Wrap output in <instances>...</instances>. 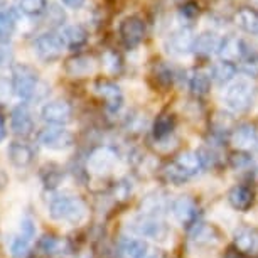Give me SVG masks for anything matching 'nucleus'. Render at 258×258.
Listing matches in <instances>:
<instances>
[{
    "label": "nucleus",
    "mask_w": 258,
    "mask_h": 258,
    "mask_svg": "<svg viewBox=\"0 0 258 258\" xmlns=\"http://www.w3.org/2000/svg\"><path fill=\"white\" fill-rule=\"evenodd\" d=\"M159 258H165V256H164V255H160V256H159Z\"/></svg>",
    "instance_id": "obj_48"
},
{
    "label": "nucleus",
    "mask_w": 258,
    "mask_h": 258,
    "mask_svg": "<svg viewBox=\"0 0 258 258\" xmlns=\"http://www.w3.org/2000/svg\"><path fill=\"white\" fill-rule=\"evenodd\" d=\"M19 235L27 238L29 241H34V238H36V223H34L32 218H22L21 226H19Z\"/></svg>",
    "instance_id": "obj_36"
},
{
    "label": "nucleus",
    "mask_w": 258,
    "mask_h": 258,
    "mask_svg": "<svg viewBox=\"0 0 258 258\" xmlns=\"http://www.w3.org/2000/svg\"><path fill=\"white\" fill-rule=\"evenodd\" d=\"M132 182L128 181V179H121V181H118L115 184V189H113V192H115V198L116 199H126L132 194Z\"/></svg>",
    "instance_id": "obj_37"
},
{
    "label": "nucleus",
    "mask_w": 258,
    "mask_h": 258,
    "mask_svg": "<svg viewBox=\"0 0 258 258\" xmlns=\"http://www.w3.org/2000/svg\"><path fill=\"white\" fill-rule=\"evenodd\" d=\"M7 137V126H6V121H4V118L0 116V142H4Z\"/></svg>",
    "instance_id": "obj_46"
},
{
    "label": "nucleus",
    "mask_w": 258,
    "mask_h": 258,
    "mask_svg": "<svg viewBox=\"0 0 258 258\" xmlns=\"http://www.w3.org/2000/svg\"><path fill=\"white\" fill-rule=\"evenodd\" d=\"M103 66L108 73H118L121 70V59L120 56L113 51H108L103 54Z\"/></svg>",
    "instance_id": "obj_35"
},
{
    "label": "nucleus",
    "mask_w": 258,
    "mask_h": 258,
    "mask_svg": "<svg viewBox=\"0 0 258 258\" xmlns=\"http://www.w3.org/2000/svg\"><path fill=\"white\" fill-rule=\"evenodd\" d=\"M62 4H64L66 7H70V9H81L83 6H85V2L86 0H61Z\"/></svg>",
    "instance_id": "obj_43"
},
{
    "label": "nucleus",
    "mask_w": 258,
    "mask_h": 258,
    "mask_svg": "<svg viewBox=\"0 0 258 258\" xmlns=\"http://www.w3.org/2000/svg\"><path fill=\"white\" fill-rule=\"evenodd\" d=\"M120 39L126 47H135L145 37V22L139 16H128L120 22Z\"/></svg>",
    "instance_id": "obj_10"
},
{
    "label": "nucleus",
    "mask_w": 258,
    "mask_h": 258,
    "mask_svg": "<svg viewBox=\"0 0 258 258\" xmlns=\"http://www.w3.org/2000/svg\"><path fill=\"white\" fill-rule=\"evenodd\" d=\"M86 204L81 198L70 192H56L47 201V213L49 218L68 225H80L86 218Z\"/></svg>",
    "instance_id": "obj_2"
},
{
    "label": "nucleus",
    "mask_w": 258,
    "mask_h": 258,
    "mask_svg": "<svg viewBox=\"0 0 258 258\" xmlns=\"http://www.w3.org/2000/svg\"><path fill=\"white\" fill-rule=\"evenodd\" d=\"M16 62H14V54L12 51L9 49V47L2 46L0 44V68H6V66H14Z\"/></svg>",
    "instance_id": "obj_42"
},
{
    "label": "nucleus",
    "mask_w": 258,
    "mask_h": 258,
    "mask_svg": "<svg viewBox=\"0 0 258 258\" xmlns=\"http://www.w3.org/2000/svg\"><path fill=\"white\" fill-rule=\"evenodd\" d=\"M174 126H176V121H174L172 115H160L157 116V120L154 121V139L155 140H164L172 135Z\"/></svg>",
    "instance_id": "obj_29"
},
{
    "label": "nucleus",
    "mask_w": 258,
    "mask_h": 258,
    "mask_svg": "<svg viewBox=\"0 0 258 258\" xmlns=\"http://www.w3.org/2000/svg\"><path fill=\"white\" fill-rule=\"evenodd\" d=\"M170 211L174 218L181 223L182 226H194L198 223L199 208L194 199L187 196H181L170 203Z\"/></svg>",
    "instance_id": "obj_12"
},
{
    "label": "nucleus",
    "mask_w": 258,
    "mask_h": 258,
    "mask_svg": "<svg viewBox=\"0 0 258 258\" xmlns=\"http://www.w3.org/2000/svg\"><path fill=\"white\" fill-rule=\"evenodd\" d=\"M47 7L46 0H19V11L29 17L42 16Z\"/></svg>",
    "instance_id": "obj_33"
},
{
    "label": "nucleus",
    "mask_w": 258,
    "mask_h": 258,
    "mask_svg": "<svg viewBox=\"0 0 258 258\" xmlns=\"http://www.w3.org/2000/svg\"><path fill=\"white\" fill-rule=\"evenodd\" d=\"M37 139L42 147L56 150V152L57 150L70 149L75 144V137H73L70 130L64 128V126H54V125H49L44 130H41Z\"/></svg>",
    "instance_id": "obj_6"
},
{
    "label": "nucleus",
    "mask_w": 258,
    "mask_h": 258,
    "mask_svg": "<svg viewBox=\"0 0 258 258\" xmlns=\"http://www.w3.org/2000/svg\"><path fill=\"white\" fill-rule=\"evenodd\" d=\"M11 130L17 137L27 139L34 134V120L26 103L14 106L11 111Z\"/></svg>",
    "instance_id": "obj_13"
},
{
    "label": "nucleus",
    "mask_w": 258,
    "mask_h": 258,
    "mask_svg": "<svg viewBox=\"0 0 258 258\" xmlns=\"http://www.w3.org/2000/svg\"><path fill=\"white\" fill-rule=\"evenodd\" d=\"M17 19L14 16V11H0V44L6 46L11 42L17 29Z\"/></svg>",
    "instance_id": "obj_27"
},
{
    "label": "nucleus",
    "mask_w": 258,
    "mask_h": 258,
    "mask_svg": "<svg viewBox=\"0 0 258 258\" xmlns=\"http://www.w3.org/2000/svg\"><path fill=\"white\" fill-rule=\"evenodd\" d=\"M236 66L233 64L231 61H220L216 64H213L211 68V81H214L216 85L220 86H225V85H230V83L235 80L236 76Z\"/></svg>",
    "instance_id": "obj_25"
},
{
    "label": "nucleus",
    "mask_w": 258,
    "mask_h": 258,
    "mask_svg": "<svg viewBox=\"0 0 258 258\" xmlns=\"http://www.w3.org/2000/svg\"><path fill=\"white\" fill-rule=\"evenodd\" d=\"M241 71L245 73V75H248V76L256 78L258 76V54L250 57V59L243 61L241 62Z\"/></svg>",
    "instance_id": "obj_38"
},
{
    "label": "nucleus",
    "mask_w": 258,
    "mask_h": 258,
    "mask_svg": "<svg viewBox=\"0 0 258 258\" xmlns=\"http://www.w3.org/2000/svg\"><path fill=\"white\" fill-rule=\"evenodd\" d=\"M231 144L243 152H255L258 150V130L248 123L236 126L231 134Z\"/></svg>",
    "instance_id": "obj_15"
},
{
    "label": "nucleus",
    "mask_w": 258,
    "mask_h": 258,
    "mask_svg": "<svg viewBox=\"0 0 258 258\" xmlns=\"http://www.w3.org/2000/svg\"><path fill=\"white\" fill-rule=\"evenodd\" d=\"M12 86L14 95L22 101H39L46 98L49 88L44 81H41L36 68L26 62H16L12 66Z\"/></svg>",
    "instance_id": "obj_1"
},
{
    "label": "nucleus",
    "mask_w": 258,
    "mask_h": 258,
    "mask_svg": "<svg viewBox=\"0 0 258 258\" xmlns=\"http://www.w3.org/2000/svg\"><path fill=\"white\" fill-rule=\"evenodd\" d=\"M209 88H211V76L206 75L204 71H194L189 76V90L196 96L208 95Z\"/></svg>",
    "instance_id": "obj_28"
},
{
    "label": "nucleus",
    "mask_w": 258,
    "mask_h": 258,
    "mask_svg": "<svg viewBox=\"0 0 258 258\" xmlns=\"http://www.w3.org/2000/svg\"><path fill=\"white\" fill-rule=\"evenodd\" d=\"M253 201H255V192H253V189L250 186H245V184L235 186L228 192V203L236 211H246V209H250Z\"/></svg>",
    "instance_id": "obj_23"
},
{
    "label": "nucleus",
    "mask_w": 258,
    "mask_h": 258,
    "mask_svg": "<svg viewBox=\"0 0 258 258\" xmlns=\"http://www.w3.org/2000/svg\"><path fill=\"white\" fill-rule=\"evenodd\" d=\"M256 86L251 81L238 80L226 86L223 93V103L235 113H241L251 108L256 100Z\"/></svg>",
    "instance_id": "obj_3"
},
{
    "label": "nucleus",
    "mask_w": 258,
    "mask_h": 258,
    "mask_svg": "<svg viewBox=\"0 0 258 258\" xmlns=\"http://www.w3.org/2000/svg\"><path fill=\"white\" fill-rule=\"evenodd\" d=\"M42 16H44L46 22L49 24L51 27H61L62 24L66 22L64 9H62L59 4H56V2H49V4H47V7H46V11H44Z\"/></svg>",
    "instance_id": "obj_30"
},
{
    "label": "nucleus",
    "mask_w": 258,
    "mask_h": 258,
    "mask_svg": "<svg viewBox=\"0 0 258 258\" xmlns=\"http://www.w3.org/2000/svg\"><path fill=\"white\" fill-rule=\"evenodd\" d=\"M221 241V233L216 226L196 223L191 230V243L196 248H214Z\"/></svg>",
    "instance_id": "obj_14"
},
{
    "label": "nucleus",
    "mask_w": 258,
    "mask_h": 258,
    "mask_svg": "<svg viewBox=\"0 0 258 258\" xmlns=\"http://www.w3.org/2000/svg\"><path fill=\"white\" fill-rule=\"evenodd\" d=\"M221 41L223 39L218 36L216 32H211V31L201 32L199 36H196V39H194L192 52H196L198 56H203V57L218 54V52H220V47H221Z\"/></svg>",
    "instance_id": "obj_20"
},
{
    "label": "nucleus",
    "mask_w": 258,
    "mask_h": 258,
    "mask_svg": "<svg viewBox=\"0 0 258 258\" xmlns=\"http://www.w3.org/2000/svg\"><path fill=\"white\" fill-rule=\"evenodd\" d=\"M96 70V62L91 56L76 54L64 62V73L70 78H86L93 75Z\"/></svg>",
    "instance_id": "obj_18"
},
{
    "label": "nucleus",
    "mask_w": 258,
    "mask_h": 258,
    "mask_svg": "<svg viewBox=\"0 0 258 258\" xmlns=\"http://www.w3.org/2000/svg\"><path fill=\"white\" fill-rule=\"evenodd\" d=\"M145 126V116L142 115H132L126 118V128L128 130H137V132H140Z\"/></svg>",
    "instance_id": "obj_41"
},
{
    "label": "nucleus",
    "mask_w": 258,
    "mask_h": 258,
    "mask_svg": "<svg viewBox=\"0 0 258 258\" xmlns=\"http://www.w3.org/2000/svg\"><path fill=\"white\" fill-rule=\"evenodd\" d=\"M59 246H61L59 238L54 235H42L36 243V250L39 253H42L44 256L54 255V253L59 250Z\"/></svg>",
    "instance_id": "obj_32"
},
{
    "label": "nucleus",
    "mask_w": 258,
    "mask_h": 258,
    "mask_svg": "<svg viewBox=\"0 0 258 258\" xmlns=\"http://www.w3.org/2000/svg\"><path fill=\"white\" fill-rule=\"evenodd\" d=\"M233 241L238 251L255 253L258 251V230L251 225H240L235 230Z\"/></svg>",
    "instance_id": "obj_16"
},
{
    "label": "nucleus",
    "mask_w": 258,
    "mask_h": 258,
    "mask_svg": "<svg viewBox=\"0 0 258 258\" xmlns=\"http://www.w3.org/2000/svg\"><path fill=\"white\" fill-rule=\"evenodd\" d=\"M198 9H196V6H191V4H189V6H184L182 7V14H186L187 17H194V16H198Z\"/></svg>",
    "instance_id": "obj_44"
},
{
    "label": "nucleus",
    "mask_w": 258,
    "mask_h": 258,
    "mask_svg": "<svg viewBox=\"0 0 258 258\" xmlns=\"http://www.w3.org/2000/svg\"><path fill=\"white\" fill-rule=\"evenodd\" d=\"M7 157L11 160V164L17 169H26L34 162V149L26 142H19V140H14V142L9 144L7 149Z\"/></svg>",
    "instance_id": "obj_17"
},
{
    "label": "nucleus",
    "mask_w": 258,
    "mask_h": 258,
    "mask_svg": "<svg viewBox=\"0 0 258 258\" xmlns=\"http://www.w3.org/2000/svg\"><path fill=\"white\" fill-rule=\"evenodd\" d=\"M116 162H118V152L113 147L103 145V147L95 149L93 152L88 155V170L98 176L108 174L115 169Z\"/></svg>",
    "instance_id": "obj_8"
},
{
    "label": "nucleus",
    "mask_w": 258,
    "mask_h": 258,
    "mask_svg": "<svg viewBox=\"0 0 258 258\" xmlns=\"http://www.w3.org/2000/svg\"><path fill=\"white\" fill-rule=\"evenodd\" d=\"M26 258H47V256H44L42 253H39L37 250H32V251H29V255Z\"/></svg>",
    "instance_id": "obj_47"
},
{
    "label": "nucleus",
    "mask_w": 258,
    "mask_h": 258,
    "mask_svg": "<svg viewBox=\"0 0 258 258\" xmlns=\"http://www.w3.org/2000/svg\"><path fill=\"white\" fill-rule=\"evenodd\" d=\"M155 71H157L159 80H162V81L165 83V85L172 83V80H174V71H172V68H169L167 64H159V68H155Z\"/></svg>",
    "instance_id": "obj_40"
},
{
    "label": "nucleus",
    "mask_w": 258,
    "mask_h": 258,
    "mask_svg": "<svg viewBox=\"0 0 258 258\" xmlns=\"http://www.w3.org/2000/svg\"><path fill=\"white\" fill-rule=\"evenodd\" d=\"M170 208L169 201L165 199L160 192H152L149 196H145L140 203V214L144 216H152V218H160L162 214L167 213Z\"/></svg>",
    "instance_id": "obj_22"
},
{
    "label": "nucleus",
    "mask_w": 258,
    "mask_h": 258,
    "mask_svg": "<svg viewBox=\"0 0 258 258\" xmlns=\"http://www.w3.org/2000/svg\"><path fill=\"white\" fill-rule=\"evenodd\" d=\"M14 93V86H12V80H7V78L0 76V103L7 101L11 98V95Z\"/></svg>",
    "instance_id": "obj_39"
},
{
    "label": "nucleus",
    "mask_w": 258,
    "mask_h": 258,
    "mask_svg": "<svg viewBox=\"0 0 258 258\" xmlns=\"http://www.w3.org/2000/svg\"><path fill=\"white\" fill-rule=\"evenodd\" d=\"M160 256V253L157 251H154V250H150V248H147L145 251H142L137 258H159Z\"/></svg>",
    "instance_id": "obj_45"
},
{
    "label": "nucleus",
    "mask_w": 258,
    "mask_h": 258,
    "mask_svg": "<svg viewBox=\"0 0 258 258\" xmlns=\"http://www.w3.org/2000/svg\"><path fill=\"white\" fill-rule=\"evenodd\" d=\"M128 230L140 238H150L155 241H164L170 233L169 226L160 218L144 216V214H139L135 220L128 223Z\"/></svg>",
    "instance_id": "obj_4"
},
{
    "label": "nucleus",
    "mask_w": 258,
    "mask_h": 258,
    "mask_svg": "<svg viewBox=\"0 0 258 258\" xmlns=\"http://www.w3.org/2000/svg\"><path fill=\"white\" fill-rule=\"evenodd\" d=\"M31 243L27 238H24L22 235H17L11 240V246H9V250H11V255L14 258H26L29 255V251H31Z\"/></svg>",
    "instance_id": "obj_34"
},
{
    "label": "nucleus",
    "mask_w": 258,
    "mask_h": 258,
    "mask_svg": "<svg viewBox=\"0 0 258 258\" xmlns=\"http://www.w3.org/2000/svg\"><path fill=\"white\" fill-rule=\"evenodd\" d=\"M147 245L142 240H137V238H125L123 241L120 243V251L123 253V256L126 258H137L140 253L147 250Z\"/></svg>",
    "instance_id": "obj_31"
},
{
    "label": "nucleus",
    "mask_w": 258,
    "mask_h": 258,
    "mask_svg": "<svg viewBox=\"0 0 258 258\" xmlns=\"http://www.w3.org/2000/svg\"><path fill=\"white\" fill-rule=\"evenodd\" d=\"M64 169L61 167L59 164L56 162H49V164H44L39 170V179H41L42 186H44L46 191H56L59 187V184L64 181Z\"/></svg>",
    "instance_id": "obj_21"
},
{
    "label": "nucleus",
    "mask_w": 258,
    "mask_h": 258,
    "mask_svg": "<svg viewBox=\"0 0 258 258\" xmlns=\"http://www.w3.org/2000/svg\"><path fill=\"white\" fill-rule=\"evenodd\" d=\"M95 93L105 101V108L108 113H118L123 106V93L120 86L110 80H96L95 83Z\"/></svg>",
    "instance_id": "obj_9"
},
{
    "label": "nucleus",
    "mask_w": 258,
    "mask_h": 258,
    "mask_svg": "<svg viewBox=\"0 0 258 258\" xmlns=\"http://www.w3.org/2000/svg\"><path fill=\"white\" fill-rule=\"evenodd\" d=\"M61 36L64 39L66 47H70L73 51L80 49V47L85 46L86 41H88V31L83 26H80V24H73V26L64 27Z\"/></svg>",
    "instance_id": "obj_24"
},
{
    "label": "nucleus",
    "mask_w": 258,
    "mask_h": 258,
    "mask_svg": "<svg viewBox=\"0 0 258 258\" xmlns=\"http://www.w3.org/2000/svg\"><path fill=\"white\" fill-rule=\"evenodd\" d=\"M194 39L192 29L187 26H181L174 29L165 39V49L172 56H187L194 49Z\"/></svg>",
    "instance_id": "obj_7"
},
{
    "label": "nucleus",
    "mask_w": 258,
    "mask_h": 258,
    "mask_svg": "<svg viewBox=\"0 0 258 258\" xmlns=\"http://www.w3.org/2000/svg\"><path fill=\"white\" fill-rule=\"evenodd\" d=\"M235 24L243 32L250 34V36H258V12L253 9H240L235 14Z\"/></svg>",
    "instance_id": "obj_26"
},
{
    "label": "nucleus",
    "mask_w": 258,
    "mask_h": 258,
    "mask_svg": "<svg viewBox=\"0 0 258 258\" xmlns=\"http://www.w3.org/2000/svg\"><path fill=\"white\" fill-rule=\"evenodd\" d=\"M174 164L176 167L181 170L182 174L191 179L194 176H198L204 167V162H203V157L198 150H187V152H182L179 154L176 159H174Z\"/></svg>",
    "instance_id": "obj_19"
},
{
    "label": "nucleus",
    "mask_w": 258,
    "mask_h": 258,
    "mask_svg": "<svg viewBox=\"0 0 258 258\" xmlns=\"http://www.w3.org/2000/svg\"><path fill=\"white\" fill-rule=\"evenodd\" d=\"M34 52L42 62H52L59 59L62 51L66 49L64 39L61 34L56 32H44L36 37L34 41Z\"/></svg>",
    "instance_id": "obj_5"
},
{
    "label": "nucleus",
    "mask_w": 258,
    "mask_h": 258,
    "mask_svg": "<svg viewBox=\"0 0 258 258\" xmlns=\"http://www.w3.org/2000/svg\"><path fill=\"white\" fill-rule=\"evenodd\" d=\"M41 116L46 123L54 126H64L68 121H71L73 108L71 105L64 100H52L42 106Z\"/></svg>",
    "instance_id": "obj_11"
}]
</instances>
